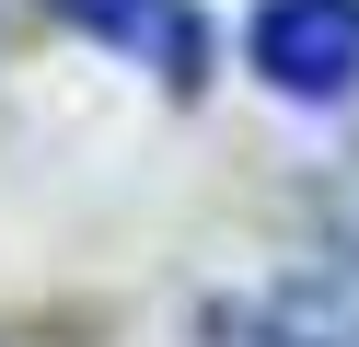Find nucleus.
Instances as JSON below:
<instances>
[{
  "mask_svg": "<svg viewBox=\"0 0 359 347\" xmlns=\"http://www.w3.org/2000/svg\"><path fill=\"white\" fill-rule=\"evenodd\" d=\"M47 12L81 23L104 58L151 69L163 93H197V81H209V12H197V0H47Z\"/></svg>",
  "mask_w": 359,
  "mask_h": 347,
  "instance_id": "3",
  "label": "nucleus"
},
{
  "mask_svg": "<svg viewBox=\"0 0 359 347\" xmlns=\"http://www.w3.org/2000/svg\"><path fill=\"white\" fill-rule=\"evenodd\" d=\"M209 347H359V266H302L209 301Z\"/></svg>",
  "mask_w": 359,
  "mask_h": 347,
  "instance_id": "1",
  "label": "nucleus"
},
{
  "mask_svg": "<svg viewBox=\"0 0 359 347\" xmlns=\"http://www.w3.org/2000/svg\"><path fill=\"white\" fill-rule=\"evenodd\" d=\"M255 69L290 104L359 93V0H255Z\"/></svg>",
  "mask_w": 359,
  "mask_h": 347,
  "instance_id": "2",
  "label": "nucleus"
}]
</instances>
